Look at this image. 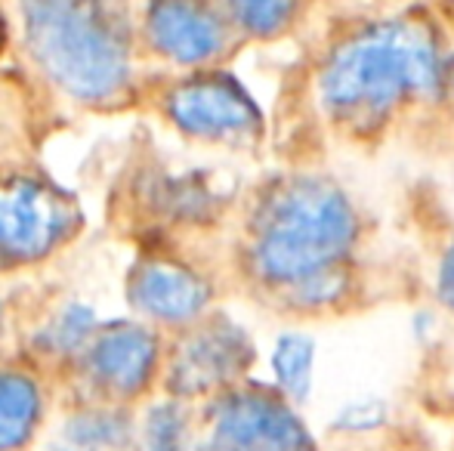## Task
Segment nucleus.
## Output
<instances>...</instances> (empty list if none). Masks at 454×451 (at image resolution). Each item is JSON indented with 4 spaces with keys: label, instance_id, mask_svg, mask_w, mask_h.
<instances>
[{
    "label": "nucleus",
    "instance_id": "16",
    "mask_svg": "<svg viewBox=\"0 0 454 451\" xmlns=\"http://www.w3.org/2000/svg\"><path fill=\"white\" fill-rule=\"evenodd\" d=\"M275 390L294 405H303L312 393L316 374V340L303 331H285L272 346L270 355Z\"/></svg>",
    "mask_w": 454,
    "mask_h": 451
},
{
    "label": "nucleus",
    "instance_id": "13",
    "mask_svg": "<svg viewBox=\"0 0 454 451\" xmlns=\"http://www.w3.org/2000/svg\"><path fill=\"white\" fill-rule=\"evenodd\" d=\"M198 408L170 396L152 402L137 427L139 451H198Z\"/></svg>",
    "mask_w": 454,
    "mask_h": 451
},
{
    "label": "nucleus",
    "instance_id": "6",
    "mask_svg": "<svg viewBox=\"0 0 454 451\" xmlns=\"http://www.w3.org/2000/svg\"><path fill=\"white\" fill-rule=\"evenodd\" d=\"M257 362V349L247 331L223 313L174 331L164 353L161 390L180 402H207L232 386L245 384Z\"/></svg>",
    "mask_w": 454,
    "mask_h": 451
},
{
    "label": "nucleus",
    "instance_id": "8",
    "mask_svg": "<svg viewBox=\"0 0 454 451\" xmlns=\"http://www.w3.org/2000/svg\"><path fill=\"white\" fill-rule=\"evenodd\" d=\"M161 114L180 136L220 149H247L263 136L251 93L223 68L185 72L161 90Z\"/></svg>",
    "mask_w": 454,
    "mask_h": 451
},
{
    "label": "nucleus",
    "instance_id": "17",
    "mask_svg": "<svg viewBox=\"0 0 454 451\" xmlns=\"http://www.w3.org/2000/svg\"><path fill=\"white\" fill-rule=\"evenodd\" d=\"M383 424H387V405L368 399V402H349L337 415L334 430H340V433H371Z\"/></svg>",
    "mask_w": 454,
    "mask_h": 451
},
{
    "label": "nucleus",
    "instance_id": "19",
    "mask_svg": "<svg viewBox=\"0 0 454 451\" xmlns=\"http://www.w3.org/2000/svg\"><path fill=\"white\" fill-rule=\"evenodd\" d=\"M449 97L454 99V53H449Z\"/></svg>",
    "mask_w": 454,
    "mask_h": 451
},
{
    "label": "nucleus",
    "instance_id": "9",
    "mask_svg": "<svg viewBox=\"0 0 454 451\" xmlns=\"http://www.w3.org/2000/svg\"><path fill=\"white\" fill-rule=\"evenodd\" d=\"M137 16L139 43L183 72L216 68L235 41L216 0H143Z\"/></svg>",
    "mask_w": 454,
    "mask_h": 451
},
{
    "label": "nucleus",
    "instance_id": "14",
    "mask_svg": "<svg viewBox=\"0 0 454 451\" xmlns=\"http://www.w3.org/2000/svg\"><path fill=\"white\" fill-rule=\"evenodd\" d=\"M99 325L102 322H96V313L90 307H84V303H66V307H59L43 322L31 346H35V353L43 362H59V365L72 368L78 362V355L87 349V343L93 340Z\"/></svg>",
    "mask_w": 454,
    "mask_h": 451
},
{
    "label": "nucleus",
    "instance_id": "5",
    "mask_svg": "<svg viewBox=\"0 0 454 451\" xmlns=\"http://www.w3.org/2000/svg\"><path fill=\"white\" fill-rule=\"evenodd\" d=\"M168 343L143 319L102 322L72 365L84 402L130 408L161 386Z\"/></svg>",
    "mask_w": 454,
    "mask_h": 451
},
{
    "label": "nucleus",
    "instance_id": "12",
    "mask_svg": "<svg viewBox=\"0 0 454 451\" xmlns=\"http://www.w3.org/2000/svg\"><path fill=\"white\" fill-rule=\"evenodd\" d=\"M137 442L130 408L81 402L56 430L53 451H127Z\"/></svg>",
    "mask_w": 454,
    "mask_h": 451
},
{
    "label": "nucleus",
    "instance_id": "2",
    "mask_svg": "<svg viewBox=\"0 0 454 451\" xmlns=\"http://www.w3.org/2000/svg\"><path fill=\"white\" fill-rule=\"evenodd\" d=\"M449 93V50L424 16H393L349 31L316 72V103L331 124L374 133L399 112Z\"/></svg>",
    "mask_w": 454,
    "mask_h": 451
},
{
    "label": "nucleus",
    "instance_id": "1",
    "mask_svg": "<svg viewBox=\"0 0 454 451\" xmlns=\"http://www.w3.org/2000/svg\"><path fill=\"white\" fill-rule=\"evenodd\" d=\"M359 211L334 180L287 174L254 198L241 232V269L294 313H325L349 294Z\"/></svg>",
    "mask_w": 454,
    "mask_h": 451
},
{
    "label": "nucleus",
    "instance_id": "7",
    "mask_svg": "<svg viewBox=\"0 0 454 451\" xmlns=\"http://www.w3.org/2000/svg\"><path fill=\"white\" fill-rule=\"evenodd\" d=\"M81 229L66 189L31 170H0V269H22L53 257Z\"/></svg>",
    "mask_w": 454,
    "mask_h": 451
},
{
    "label": "nucleus",
    "instance_id": "15",
    "mask_svg": "<svg viewBox=\"0 0 454 451\" xmlns=\"http://www.w3.org/2000/svg\"><path fill=\"white\" fill-rule=\"evenodd\" d=\"M235 37L275 41L285 37L303 16V0H216Z\"/></svg>",
    "mask_w": 454,
    "mask_h": 451
},
{
    "label": "nucleus",
    "instance_id": "3",
    "mask_svg": "<svg viewBox=\"0 0 454 451\" xmlns=\"http://www.w3.org/2000/svg\"><path fill=\"white\" fill-rule=\"evenodd\" d=\"M19 43L56 97L108 109L137 78L139 16L130 0H10Z\"/></svg>",
    "mask_w": 454,
    "mask_h": 451
},
{
    "label": "nucleus",
    "instance_id": "11",
    "mask_svg": "<svg viewBox=\"0 0 454 451\" xmlns=\"http://www.w3.org/2000/svg\"><path fill=\"white\" fill-rule=\"evenodd\" d=\"M47 421V390L35 371L0 368V451H28Z\"/></svg>",
    "mask_w": 454,
    "mask_h": 451
},
{
    "label": "nucleus",
    "instance_id": "4",
    "mask_svg": "<svg viewBox=\"0 0 454 451\" xmlns=\"http://www.w3.org/2000/svg\"><path fill=\"white\" fill-rule=\"evenodd\" d=\"M198 430V451H322L300 405L251 380L201 402Z\"/></svg>",
    "mask_w": 454,
    "mask_h": 451
},
{
    "label": "nucleus",
    "instance_id": "10",
    "mask_svg": "<svg viewBox=\"0 0 454 451\" xmlns=\"http://www.w3.org/2000/svg\"><path fill=\"white\" fill-rule=\"evenodd\" d=\"M127 303L152 328H183L210 315L214 288L201 272L170 257H143L127 276Z\"/></svg>",
    "mask_w": 454,
    "mask_h": 451
},
{
    "label": "nucleus",
    "instance_id": "18",
    "mask_svg": "<svg viewBox=\"0 0 454 451\" xmlns=\"http://www.w3.org/2000/svg\"><path fill=\"white\" fill-rule=\"evenodd\" d=\"M436 297L445 309L454 315V238L449 241V247L439 257V269H436Z\"/></svg>",
    "mask_w": 454,
    "mask_h": 451
}]
</instances>
